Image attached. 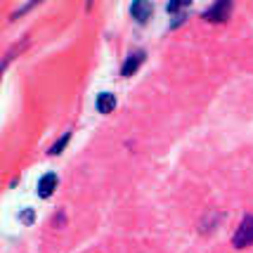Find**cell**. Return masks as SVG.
I'll return each mask as SVG.
<instances>
[{
    "label": "cell",
    "mask_w": 253,
    "mask_h": 253,
    "mask_svg": "<svg viewBox=\"0 0 253 253\" xmlns=\"http://www.w3.org/2000/svg\"><path fill=\"white\" fill-rule=\"evenodd\" d=\"M130 14L137 24H147L154 14V5L147 0H135V2H130Z\"/></svg>",
    "instance_id": "cell-3"
},
{
    "label": "cell",
    "mask_w": 253,
    "mask_h": 253,
    "mask_svg": "<svg viewBox=\"0 0 253 253\" xmlns=\"http://www.w3.org/2000/svg\"><path fill=\"white\" fill-rule=\"evenodd\" d=\"M19 218H22V220L26 222V225H31V222H33V211H31V209L22 211V215H19Z\"/></svg>",
    "instance_id": "cell-9"
},
{
    "label": "cell",
    "mask_w": 253,
    "mask_h": 253,
    "mask_svg": "<svg viewBox=\"0 0 253 253\" xmlns=\"http://www.w3.org/2000/svg\"><path fill=\"white\" fill-rule=\"evenodd\" d=\"M57 185H59V177H57L55 173H45V175L38 180V187H36V192H38V197H41V199H50L52 194H55Z\"/></svg>",
    "instance_id": "cell-4"
},
{
    "label": "cell",
    "mask_w": 253,
    "mask_h": 253,
    "mask_svg": "<svg viewBox=\"0 0 253 253\" xmlns=\"http://www.w3.org/2000/svg\"><path fill=\"white\" fill-rule=\"evenodd\" d=\"M232 244H234V249H246V246L253 244V215H244L242 218L239 227L232 237Z\"/></svg>",
    "instance_id": "cell-1"
},
{
    "label": "cell",
    "mask_w": 253,
    "mask_h": 253,
    "mask_svg": "<svg viewBox=\"0 0 253 253\" xmlns=\"http://www.w3.org/2000/svg\"><path fill=\"white\" fill-rule=\"evenodd\" d=\"M189 7V2H168V5H166V10L170 12V14H173V12H180V10H187Z\"/></svg>",
    "instance_id": "cell-8"
},
{
    "label": "cell",
    "mask_w": 253,
    "mask_h": 253,
    "mask_svg": "<svg viewBox=\"0 0 253 253\" xmlns=\"http://www.w3.org/2000/svg\"><path fill=\"white\" fill-rule=\"evenodd\" d=\"M95 107H97L99 114H109V111H114V107H116V97H114L111 92H99L97 99H95Z\"/></svg>",
    "instance_id": "cell-6"
},
{
    "label": "cell",
    "mask_w": 253,
    "mask_h": 253,
    "mask_svg": "<svg viewBox=\"0 0 253 253\" xmlns=\"http://www.w3.org/2000/svg\"><path fill=\"white\" fill-rule=\"evenodd\" d=\"M69 140H71V130H69V132H64V135H62V137H59V140H57V142L52 144L50 149H47V154H50V156L62 154V152H64V147H66V144H69Z\"/></svg>",
    "instance_id": "cell-7"
},
{
    "label": "cell",
    "mask_w": 253,
    "mask_h": 253,
    "mask_svg": "<svg viewBox=\"0 0 253 253\" xmlns=\"http://www.w3.org/2000/svg\"><path fill=\"white\" fill-rule=\"evenodd\" d=\"M144 62V50H135L130 52V57H126V62L121 66V76H132Z\"/></svg>",
    "instance_id": "cell-5"
},
{
    "label": "cell",
    "mask_w": 253,
    "mask_h": 253,
    "mask_svg": "<svg viewBox=\"0 0 253 253\" xmlns=\"http://www.w3.org/2000/svg\"><path fill=\"white\" fill-rule=\"evenodd\" d=\"M230 12H232V2L220 0V2H213L209 10L204 12V19H206V22H213V24H220L230 17Z\"/></svg>",
    "instance_id": "cell-2"
}]
</instances>
